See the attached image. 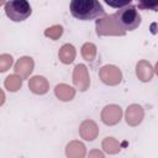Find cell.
<instances>
[{
	"label": "cell",
	"mask_w": 158,
	"mask_h": 158,
	"mask_svg": "<svg viewBox=\"0 0 158 158\" xmlns=\"http://www.w3.org/2000/svg\"><path fill=\"white\" fill-rule=\"evenodd\" d=\"M69 9L72 16L81 21H90L105 15L99 0H72Z\"/></svg>",
	"instance_id": "1"
},
{
	"label": "cell",
	"mask_w": 158,
	"mask_h": 158,
	"mask_svg": "<svg viewBox=\"0 0 158 158\" xmlns=\"http://www.w3.org/2000/svg\"><path fill=\"white\" fill-rule=\"evenodd\" d=\"M114 17H115V21L117 22V25L123 31H133L142 22V17H141L138 10L136 9V6H133L131 4L120 7L118 11L114 14Z\"/></svg>",
	"instance_id": "2"
},
{
	"label": "cell",
	"mask_w": 158,
	"mask_h": 158,
	"mask_svg": "<svg viewBox=\"0 0 158 158\" xmlns=\"http://www.w3.org/2000/svg\"><path fill=\"white\" fill-rule=\"evenodd\" d=\"M32 12L27 0H9L5 2V14L14 22H21L30 17Z\"/></svg>",
	"instance_id": "3"
},
{
	"label": "cell",
	"mask_w": 158,
	"mask_h": 158,
	"mask_svg": "<svg viewBox=\"0 0 158 158\" xmlns=\"http://www.w3.org/2000/svg\"><path fill=\"white\" fill-rule=\"evenodd\" d=\"M95 26H96L98 36H125L126 35V31H123L115 21L114 14L98 17Z\"/></svg>",
	"instance_id": "4"
},
{
	"label": "cell",
	"mask_w": 158,
	"mask_h": 158,
	"mask_svg": "<svg viewBox=\"0 0 158 158\" xmlns=\"http://www.w3.org/2000/svg\"><path fill=\"white\" fill-rule=\"evenodd\" d=\"M99 78L101 79V81L106 85H117L121 83L122 80V73L121 70L112 64H107L101 67V69L99 70Z\"/></svg>",
	"instance_id": "5"
},
{
	"label": "cell",
	"mask_w": 158,
	"mask_h": 158,
	"mask_svg": "<svg viewBox=\"0 0 158 158\" xmlns=\"http://www.w3.org/2000/svg\"><path fill=\"white\" fill-rule=\"evenodd\" d=\"M73 83L77 89L80 91H86L90 86V78H89V72L88 68L84 64H78L75 65L73 70Z\"/></svg>",
	"instance_id": "6"
},
{
	"label": "cell",
	"mask_w": 158,
	"mask_h": 158,
	"mask_svg": "<svg viewBox=\"0 0 158 158\" xmlns=\"http://www.w3.org/2000/svg\"><path fill=\"white\" fill-rule=\"evenodd\" d=\"M101 121L107 125V126H114L116 123H118L122 118V109L118 106V105H115V104H111V105H107L102 109L101 111Z\"/></svg>",
	"instance_id": "7"
},
{
	"label": "cell",
	"mask_w": 158,
	"mask_h": 158,
	"mask_svg": "<svg viewBox=\"0 0 158 158\" xmlns=\"http://www.w3.org/2000/svg\"><path fill=\"white\" fill-rule=\"evenodd\" d=\"M143 116H144V111H143V107L138 104H132L130 105L127 109H126V112H125V120L127 122V125L135 127V126H138L142 120H143Z\"/></svg>",
	"instance_id": "8"
},
{
	"label": "cell",
	"mask_w": 158,
	"mask_h": 158,
	"mask_svg": "<svg viewBox=\"0 0 158 158\" xmlns=\"http://www.w3.org/2000/svg\"><path fill=\"white\" fill-rule=\"evenodd\" d=\"M35 67V62L31 57H21L20 59H17V62L15 63V73L17 75H20L22 79H27L30 77V74L32 73Z\"/></svg>",
	"instance_id": "9"
},
{
	"label": "cell",
	"mask_w": 158,
	"mask_h": 158,
	"mask_svg": "<svg viewBox=\"0 0 158 158\" xmlns=\"http://www.w3.org/2000/svg\"><path fill=\"white\" fill-rule=\"evenodd\" d=\"M79 135L85 141H94L99 135V127L93 120H84L80 123Z\"/></svg>",
	"instance_id": "10"
},
{
	"label": "cell",
	"mask_w": 158,
	"mask_h": 158,
	"mask_svg": "<svg viewBox=\"0 0 158 158\" xmlns=\"http://www.w3.org/2000/svg\"><path fill=\"white\" fill-rule=\"evenodd\" d=\"M28 88L32 93L38 94V95H43L49 90V83L48 80L42 77V75H35L32 78H30L28 80Z\"/></svg>",
	"instance_id": "11"
},
{
	"label": "cell",
	"mask_w": 158,
	"mask_h": 158,
	"mask_svg": "<svg viewBox=\"0 0 158 158\" xmlns=\"http://www.w3.org/2000/svg\"><path fill=\"white\" fill-rule=\"evenodd\" d=\"M154 69L152 64L144 59L139 60L136 65V75L141 81H149L153 78Z\"/></svg>",
	"instance_id": "12"
},
{
	"label": "cell",
	"mask_w": 158,
	"mask_h": 158,
	"mask_svg": "<svg viewBox=\"0 0 158 158\" xmlns=\"http://www.w3.org/2000/svg\"><path fill=\"white\" fill-rule=\"evenodd\" d=\"M75 48L73 44L70 43H65L63 44L60 48H59V52H58V58L62 63L64 64H70L73 63V60L75 59Z\"/></svg>",
	"instance_id": "13"
},
{
	"label": "cell",
	"mask_w": 158,
	"mask_h": 158,
	"mask_svg": "<svg viewBox=\"0 0 158 158\" xmlns=\"http://www.w3.org/2000/svg\"><path fill=\"white\" fill-rule=\"evenodd\" d=\"M65 154L70 158H83L85 156V146L79 141H72L67 144Z\"/></svg>",
	"instance_id": "14"
},
{
	"label": "cell",
	"mask_w": 158,
	"mask_h": 158,
	"mask_svg": "<svg viewBox=\"0 0 158 158\" xmlns=\"http://www.w3.org/2000/svg\"><path fill=\"white\" fill-rule=\"evenodd\" d=\"M54 94L62 101H70L75 95V89L67 84H58L54 88Z\"/></svg>",
	"instance_id": "15"
},
{
	"label": "cell",
	"mask_w": 158,
	"mask_h": 158,
	"mask_svg": "<svg viewBox=\"0 0 158 158\" xmlns=\"http://www.w3.org/2000/svg\"><path fill=\"white\" fill-rule=\"evenodd\" d=\"M22 78L17 74H10L9 77H6L5 81H4V85L5 88L11 91V93H15L17 90H20V88L22 86Z\"/></svg>",
	"instance_id": "16"
},
{
	"label": "cell",
	"mask_w": 158,
	"mask_h": 158,
	"mask_svg": "<svg viewBox=\"0 0 158 158\" xmlns=\"http://www.w3.org/2000/svg\"><path fill=\"white\" fill-rule=\"evenodd\" d=\"M101 147L109 154H116L121 149L118 141L116 138H114V137H106V138H104V141L101 143Z\"/></svg>",
	"instance_id": "17"
},
{
	"label": "cell",
	"mask_w": 158,
	"mask_h": 158,
	"mask_svg": "<svg viewBox=\"0 0 158 158\" xmlns=\"http://www.w3.org/2000/svg\"><path fill=\"white\" fill-rule=\"evenodd\" d=\"M81 56L85 60L93 62L96 57V46L91 42H86L81 47Z\"/></svg>",
	"instance_id": "18"
},
{
	"label": "cell",
	"mask_w": 158,
	"mask_h": 158,
	"mask_svg": "<svg viewBox=\"0 0 158 158\" xmlns=\"http://www.w3.org/2000/svg\"><path fill=\"white\" fill-rule=\"evenodd\" d=\"M63 35V27L60 25H53L48 28L44 30V36L51 38V40H58Z\"/></svg>",
	"instance_id": "19"
},
{
	"label": "cell",
	"mask_w": 158,
	"mask_h": 158,
	"mask_svg": "<svg viewBox=\"0 0 158 158\" xmlns=\"http://www.w3.org/2000/svg\"><path fill=\"white\" fill-rule=\"evenodd\" d=\"M137 6L141 10L158 11V0H136Z\"/></svg>",
	"instance_id": "20"
},
{
	"label": "cell",
	"mask_w": 158,
	"mask_h": 158,
	"mask_svg": "<svg viewBox=\"0 0 158 158\" xmlns=\"http://www.w3.org/2000/svg\"><path fill=\"white\" fill-rule=\"evenodd\" d=\"M12 63H14V58L10 54H7V53L0 54V73H4L7 69H10Z\"/></svg>",
	"instance_id": "21"
},
{
	"label": "cell",
	"mask_w": 158,
	"mask_h": 158,
	"mask_svg": "<svg viewBox=\"0 0 158 158\" xmlns=\"http://www.w3.org/2000/svg\"><path fill=\"white\" fill-rule=\"evenodd\" d=\"M109 6L115 7V9H120L122 6H126L128 4H131L132 0H104Z\"/></svg>",
	"instance_id": "22"
},
{
	"label": "cell",
	"mask_w": 158,
	"mask_h": 158,
	"mask_svg": "<svg viewBox=\"0 0 158 158\" xmlns=\"http://www.w3.org/2000/svg\"><path fill=\"white\" fill-rule=\"evenodd\" d=\"M5 93L2 91V89H0V106L1 105H4V102H5Z\"/></svg>",
	"instance_id": "23"
},
{
	"label": "cell",
	"mask_w": 158,
	"mask_h": 158,
	"mask_svg": "<svg viewBox=\"0 0 158 158\" xmlns=\"http://www.w3.org/2000/svg\"><path fill=\"white\" fill-rule=\"evenodd\" d=\"M89 156L90 157H94V156H96V157H104V154L101 152H99V151H93V152L89 153Z\"/></svg>",
	"instance_id": "24"
},
{
	"label": "cell",
	"mask_w": 158,
	"mask_h": 158,
	"mask_svg": "<svg viewBox=\"0 0 158 158\" xmlns=\"http://www.w3.org/2000/svg\"><path fill=\"white\" fill-rule=\"evenodd\" d=\"M4 4H5V0H0V6L4 5Z\"/></svg>",
	"instance_id": "25"
}]
</instances>
